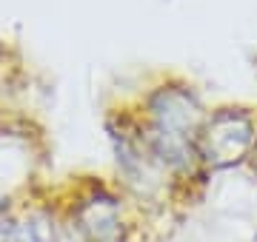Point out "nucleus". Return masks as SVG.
<instances>
[{
  "label": "nucleus",
  "instance_id": "2",
  "mask_svg": "<svg viewBox=\"0 0 257 242\" xmlns=\"http://www.w3.org/2000/svg\"><path fill=\"white\" fill-rule=\"evenodd\" d=\"M74 242H135L143 225L140 211L114 182L83 177L55 194Z\"/></svg>",
  "mask_w": 257,
  "mask_h": 242
},
{
  "label": "nucleus",
  "instance_id": "5",
  "mask_svg": "<svg viewBox=\"0 0 257 242\" xmlns=\"http://www.w3.org/2000/svg\"><path fill=\"white\" fill-rule=\"evenodd\" d=\"M12 242H74L55 196L32 194L15 208Z\"/></svg>",
  "mask_w": 257,
  "mask_h": 242
},
{
  "label": "nucleus",
  "instance_id": "6",
  "mask_svg": "<svg viewBox=\"0 0 257 242\" xmlns=\"http://www.w3.org/2000/svg\"><path fill=\"white\" fill-rule=\"evenodd\" d=\"M12 231H15V211L0 214V242H12Z\"/></svg>",
  "mask_w": 257,
  "mask_h": 242
},
{
  "label": "nucleus",
  "instance_id": "7",
  "mask_svg": "<svg viewBox=\"0 0 257 242\" xmlns=\"http://www.w3.org/2000/svg\"><path fill=\"white\" fill-rule=\"evenodd\" d=\"M248 166L254 168V174H257V137H254V148H251V160H248Z\"/></svg>",
  "mask_w": 257,
  "mask_h": 242
},
{
  "label": "nucleus",
  "instance_id": "4",
  "mask_svg": "<svg viewBox=\"0 0 257 242\" xmlns=\"http://www.w3.org/2000/svg\"><path fill=\"white\" fill-rule=\"evenodd\" d=\"M257 137V114L243 106H223L206 114L197 137V157L209 174L248 166Z\"/></svg>",
  "mask_w": 257,
  "mask_h": 242
},
{
  "label": "nucleus",
  "instance_id": "1",
  "mask_svg": "<svg viewBox=\"0 0 257 242\" xmlns=\"http://www.w3.org/2000/svg\"><path fill=\"white\" fill-rule=\"evenodd\" d=\"M206 114L203 100L186 83H163L152 88L138 114L143 140L166 177L175 182L180 200L206 180L197 157V137Z\"/></svg>",
  "mask_w": 257,
  "mask_h": 242
},
{
  "label": "nucleus",
  "instance_id": "3",
  "mask_svg": "<svg viewBox=\"0 0 257 242\" xmlns=\"http://www.w3.org/2000/svg\"><path fill=\"white\" fill-rule=\"evenodd\" d=\"M106 134L114 160V186L132 200V205L140 211V216H155L177 205L175 182L166 177V171L152 157L143 131L138 126V117L117 114L106 120Z\"/></svg>",
  "mask_w": 257,
  "mask_h": 242
}]
</instances>
